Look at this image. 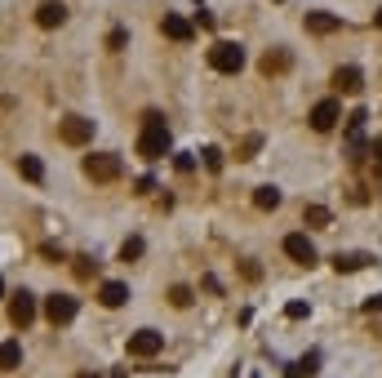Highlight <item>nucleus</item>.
Here are the masks:
<instances>
[{"label":"nucleus","mask_w":382,"mask_h":378,"mask_svg":"<svg viewBox=\"0 0 382 378\" xmlns=\"http://www.w3.org/2000/svg\"><path fill=\"white\" fill-rule=\"evenodd\" d=\"M307 121H311L315 134H329V129L342 121V103H338V98H320V103L311 107V116H307Z\"/></svg>","instance_id":"0eeeda50"},{"label":"nucleus","mask_w":382,"mask_h":378,"mask_svg":"<svg viewBox=\"0 0 382 378\" xmlns=\"http://www.w3.org/2000/svg\"><path fill=\"white\" fill-rule=\"evenodd\" d=\"M98 303L103 307H125L129 303V285L125 281H103L98 285Z\"/></svg>","instance_id":"ddd939ff"},{"label":"nucleus","mask_w":382,"mask_h":378,"mask_svg":"<svg viewBox=\"0 0 382 378\" xmlns=\"http://www.w3.org/2000/svg\"><path fill=\"white\" fill-rule=\"evenodd\" d=\"M169 303H174V307H191V289H187V285H174V289H169Z\"/></svg>","instance_id":"a878e982"},{"label":"nucleus","mask_w":382,"mask_h":378,"mask_svg":"<svg viewBox=\"0 0 382 378\" xmlns=\"http://www.w3.org/2000/svg\"><path fill=\"white\" fill-rule=\"evenodd\" d=\"M364 311H382V294H373V299H364Z\"/></svg>","instance_id":"c756f323"},{"label":"nucleus","mask_w":382,"mask_h":378,"mask_svg":"<svg viewBox=\"0 0 382 378\" xmlns=\"http://www.w3.org/2000/svg\"><path fill=\"white\" fill-rule=\"evenodd\" d=\"M62 23H67V5H62V0H45V5L36 9V27L54 31V27H62Z\"/></svg>","instance_id":"9b49d317"},{"label":"nucleus","mask_w":382,"mask_h":378,"mask_svg":"<svg viewBox=\"0 0 382 378\" xmlns=\"http://www.w3.org/2000/svg\"><path fill=\"white\" fill-rule=\"evenodd\" d=\"M36 294H31V289H18V294H13V299H9V321L13 325H18V330H27V325L31 321H36Z\"/></svg>","instance_id":"6e6552de"},{"label":"nucleus","mask_w":382,"mask_h":378,"mask_svg":"<svg viewBox=\"0 0 382 378\" xmlns=\"http://www.w3.org/2000/svg\"><path fill=\"white\" fill-rule=\"evenodd\" d=\"M164 352V334L160 330H138V334H129V356L134 360H152Z\"/></svg>","instance_id":"423d86ee"},{"label":"nucleus","mask_w":382,"mask_h":378,"mask_svg":"<svg viewBox=\"0 0 382 378\" xmlns=\"http://www.w3.org/2000/svg\"><path fill=\"white\" fill-rule=\"evenodd\" d=\"M285 254H289L293 262H303V267H315V245H311V236H303V232H289V236H285Z\"/></svg>","instance_id":"1a4fd4ad"},{"label":"nucleus","mask_w":382,"mask_h":378,"mask_svg":"<svg viewBox=\"0 0 382 378\" xmlns=\"http://www.w3.org/2000/svg\"><path fill=\"white\" fill-rule=\"evenodd\" d=\"M373 23H378V27H382V9H378V13H373Z\"/></svg>","instance_id":"473e14b6"},{"label":"nucleus","mask_w":382,"mask_h":378,"mask_svg":"<svg viewBox=\"0 0 382 378\" xmlns=\"http://www.w3.org/2000/svg\"><path fill=\"white\" fill-rule=\"evenodd\" d=\"M76 378H98V374H94V369H85V374H76Z\"/></svg>","instance_id":"2f4dec72"},{"label":"nucleus","mask_w":382,"mask_h":378,"mask_svg":"<svg viewBox=\"0 0 382 378\" xmlns=\"http://www.w3.org/2000/svg\"><path fill=\"white\" fill-rule=\"evenodd\" d=\"M18 174L27 178V183H40V178H45V165H40V156L23 152V156H18Z\"/></svg>","instance_id":"a211bd4d"},{"label":"nucleus","mask_w":382,"mask_h":378,"mask_svg":"<svg viewBox=\"0 0 382 378\" xmlns=\"http://www.w3.org/2000/svg\"><path fill=\"white\" fill-rule=\"evenodd\" d=\"M315 365H320V356L311 352V356H303V360H298V365H293L289 374H293V378H303V374H315Z\"/></svg>","instance_id":"b1692460"},{"label":"nucleus","mask_w":382,"mask_h":378,"mask_svg":"<svg viewBox=\"0 0 382 378\" xmlns=\"http://www.w3.org/2000/svg\"><path fill=\"white\" fill-rule=\"evenodd\" d=\"M0 303H5V276H0Z\"/></svg>","instance_id":"7c9ffc66"},{"label":"nucleus","mask_w":382,"mask_h":378,"mask_svg":"<svg viewBox=\"0 0 382 378\" xmlns=\"http://www.w3.org/2000/svg\"><path fill=\"white\" fill-rule=\"evenodd\" d=\"M360 85H364L360 67H338V72H334V89H342V94H360Z\"/></svg>","instance_id":"2eb2a0df"},{"label":"nucleus","mask_w":382,"mask_h":378,"mask_svg":"<svg viewBox=\"0 0 382 378\" xmlns=\"http://www.w3.org/2000/svg\"><path fill=\"white\" fill-rule=\"evenodd\" d=\"M174 165H178V174H191V169H196V156H187V152H178V156H174Z\"/></svg>","instance_id":"cd10ccee"},{"label":"nucleus","mask_w":382,"mask_h":378,"mask_svg":"<svg viewBox=\"0 0 382 378\" xmlns=\"http://www.w3.org/2000/svg\"><path fill=\"white\" fill-rule=\"evenodd\" d=\"M120 156L116 152H94V156H85V178H94V183H116L120 178Z\"/></svg>","instance_id":"7ed1b4c3"},{"label":"nucleus","mask_w":382,"mask_h":378,"mask_svg":"<svg viewBox=\"0 0 382 378\" xmlns=\"http://www.w3.org/2000/svg\"><path fill=\"white\" fill-rule=\"evenodd\" d=\"M94 129L98 125L89 116H67V121L58 125V138L67 143V147H85V143H94Z\"/></svg>","instance_id":"39448f33"},{"label":"nucleus","mask_w":382,"mask_h":378,"mask_svg":"<svg viewBox=\"0 0 382 378\" xmlns=\"http://www.w3.org/2000/svg\"><path fill=\"white\" fill-rule=\"evenodd\" d=\"M125 45H129V31H125V27H116L111 36H107V49H116V54H120Z\"/></svg>","instance_id":"bb28decb"},{"label":"nucleus","mask_w":382,"mask_h":378,"mask_svg":"<svg viewBox=\"0 0 382 378\" xmlns=\"http://www.w3.org/2000/svg\"><path fill=\"white\" fill-rule=\"evenodd\" d=\"M169 147H174V138H169L164 116H160V111H147V116H142V134H138V156L142 160H164V156H169Z\"/></svg>","instance_id":"f257e3e1"},{"label":"nucleus","mask_w":382,"mask_h":378,"mask_svg":"<svg viewBox=\"0 0 382 378\" xmlns=\"http://www.w3.org/2000/svg\"><path fill=\"white\" fill-rule=\"evenodd\" d=\"M160 31H164L169 40H178V45H187V40L196 36V27L182 18V13H164V18H160Z\"/></svg>","instance_id":"f8f14e48"},{"label":"nucleus","mask_w":382,"mask_h":378,"mask_svg":"<svg viewBox=\"0 0 382 378\" xmlns=\"http://www.w3.org/2000/svg\"><path fill=\"white\" fill-rule=\"evenodd\" d=\"M142 250H147L142 236H129V240L120 245V258H125V262H134V258H142Z\"/></svg>","instance_id":"4be33fe9"},{"label":"nucleus","mask_w":382,"mask_h":378,"mask_svg":"<svg viewBox=\"0 0 382 378\" xmlns=\"http://www.w3.org/2000/svg\"><path fill=\"white\" fill-rule=\"evenodd\" d=\"M40 311H45V321H49V325H72V321H76V311H80V303L72 299V294H49V299L40 303Z\"/></svg>","instance_id":"20e7f679"},{"label":"nucleus","mask_w":382,"mask_h":378,"mask_svg":"<svg viewBox=\"0 0 382 378\" xmlns=\"http://www.w3.org/2000/svg\"><path fill=\"white\" fill-rule=\"evenodd\" d=\"M258 152H262V134H249V138L236 147V160H254Z\"/></svg>","instance_id":"412c9836"},{"label":"nucleus","mask_w":382,"mask_h":378,"mask_svg":"<svg viewBox=\"0 0 382 378\" xmlns=\"http://www.w3.org/2000/svg\"><path fill=\"white\" fill-rule=\"evenodd\" d=\"M76 262V276H80V281H94V272H98V262L89 258V254H80V258H72Z\"/></svg>","instance_id":"5701e85b"},{"label":"nucleus","mask_w":382,"mask_h":378,"mask_svg":"<svg viewBox=\"0 0 382 378\" xmlns=\"http://www.w3.org/2000/svg\"><path fill=\"white\" fill-rule=\"evenodd\" d=\"M329 218H334V213H329L325 205H307V209H303V223H307V227H329Z\"/></svg>","instance_id":"aec40b11"},{"label":"nucleus","mask_w":382,"mask_h":378,"mask_svg":"<svg viewBox=\"0 0 382 378\" xmlns=\"http://www.w3.org/2000/svg\"><path fill=\"white\" fill-rule=\"evenodd\" d=\"M201 156H205V169H209V174H218V169H223V152H218V147H205Z\"/></svg>","instance_id":"393cba45"},{"label":"nucleus","mask_w":382,"mask_h":378,"mask_svg":"<svg viewBox=\"0 0 382 378\" xmlns=\"http://www.w3.org/2000/svg\"><path fill=\"white\" fill-rule=\"evenodd\" d=\"M289 62H293V58H289V49H280V45H276V49H267V54H262L258 67H262V76H280V72H289Z\"/></svg>","instance_id":"4468645a"},{"label":"nucleus","mask_w":382,"mask_h":378,"mask_svg":"<svg viewBox=\"0 0 382 378\" xmlns=\"http://www.w3.org/2000/svg\"><path fill=\"white\" fill-rule=\"evenodd\" d=\"M369 262H373L369 254H342V250H338V254H334V272H338V276H347V272L369 267Z\"/></svg>","instance_id":"f3484780"},{"label":"nucleus","mask_w":382,"mask_h":378,"mask_svg":"<svg viewBox=\"0 0 382 378\" xmlns=\"http://www.w3.org/2000/svg\"><path fill=\"white\" fill-rule=\"evenodd\" d=\"M303 27L311 31V36H334V31L342 27V18H338V13H325V9H311L303 18Z\"/></svg>","instance_id":"9d476101"},{"label":"nucleus","mask_w":382,"mask_h":378,"mask_svg":"<svg viewBox=\"0 0 382 378\" xmlns=\"http://www.w3.org/2000/svg\"><path fill=\"white\" fill-rule=\"evenodd\" d=\"M209 67L223 72V76H236V72L245 67V45H236V40H213V45H209Z\"/></svg>","instance_id":"f03ea898"},{"label":"nucleus","mask_w":382,"mask_h":378,"mask_svg":"<svg viewBox=\"0 0 382 378\" xmlns=\"http://www.w3.org/2000/svg\"><path fill=\"white\" fill-rule=\"evenodd\" d=\"M285 316H289V321H303V316H311V307H307V303H289Z\"/></svg>","instance_id":"c85d7f7f"},{"label":"nucleus","mask_w":382,"mask_h":378,"mask_svg":"<svg viewBox=\"0 0 382 378\" xmlns=\"http://www.w3.org/2000/svg\"><path fill=\"white\" fill-rule=\"evenodd\" d=\"M23 365V343H0V374H13V369H18Z\"/></svg>","instance_id":"dca6fc26"},{"label":"nucleus","mask_w":382,"mask_h":378,"mask_svg":"<svg viewBox=\"0 0 382 378\" xmlns=\"http://www.w3.org/2000/svg\"><path fill=\"white\" fill-rule=\"evenodd\" d=\"M254 205H258V209H280V187H271V183L258 187V191H254Z\"/></svg>","instance_id":"6ab92c4d"}]
</instances>
